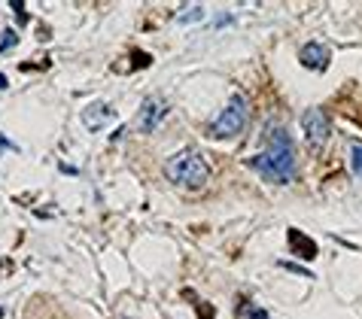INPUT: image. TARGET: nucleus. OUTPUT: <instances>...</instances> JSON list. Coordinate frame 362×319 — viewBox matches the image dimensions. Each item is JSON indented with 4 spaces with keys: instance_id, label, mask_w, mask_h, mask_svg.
<instances>
[{
    "instance_id": "f257e3e1",
    "label": "nucleus",
    "mask_w": 362,
    "mask_h": 319,
    "mask_svg": "<svg viewBox=\"0 0 362 319\" xmlns=\"http://www.w3.org/2000/svg\"><path fill=\"white\" fill-rule=\"evenodd\" d=\"M259 176H265L268 183H293L296 179V146H293V137L286 131H274L271 134V143L262 155H253L247 162Z\"/></svg>"
},
{
    "instance_id": "f03ea898",
    "label": "nucleus",
    "mask_w": 362,
    "mask_h": 319,
    "mask_svg": "<svg viewBox=\"0 0 362 319\" xmlns=\"http://www.w3.org/2000/svg\"><path fill=\"white\" fill-rule=\"evenodd\" d=\"M165 176L180 188L198 192V188H204L207 179H210V164L198 149H183V152L170 155L165 162Z\"/></svg>"
},
{
    "instance_id": "7ed1b4c3",
    "label": "nucleus",
    "mask_w": 362,
    "mask_h": 319,
    "mask_svg": "<svg viewBox=\"0 0 362 319\" xmlns=\"http://www.w3.org/2000/svg\"><path fill=\"white\" fill-rule=\"evenodd\" d=\"M247 125H250V101H247V95L235 92L228 97V104H226L223 113H219L214 122L207 125V134L216 137V140H231V137L244 134Z\"/></svg>"
},
{
    "instance_id": "20e7f679",
    "label": "nucleus",
    "mask_w": 362,
    "mask_h": 319,
    "mask_svg": "<svg viewBox=\"0 0 362 319\" xmlns=\"http://www.w3.org/2000/svg\"><path fill=\"white\" fill-rule=\"evenodd\" d=\"M301 128H305L310 146H323L332 134V122H329L326 109H320V107H310L308 113L301 116Z\"/></svg>"
},
{
    "instance_id": "39448f33",
    "label": "nucleus",
    "mask_w": 362,
    "mask_h": 319,
    "mask_svg": "<svg viewBox=\"0 0 362 319\" xmlns=\"http://www.w3.org/2000/svg\"><path fill=\"white\" fill-rule=\"evenodd\" d=\"M165 116H168V101L165 97H146L144 104H140V113H137V128L144 134H149V131H156L158 125L165 122Z\"/></svg>"
},
{
    "instance_id": "423d86ee",
    "label": "nucleus",
    "mask_w": 362,
    "mask_h": 319,
    "mask_svg": "<svg viewBox=\"0 0 362 319\" xmlns=\"http://www.w3.org/2000/svg\"><path fill=\"white\" fill-rule=\"evenodd\" d=\"M298 61L308 67V71H320L323 73L329 61H332V52L326 49V43H320V40H310V43L301 46V52H298Z\"/></svg>"
},
{
    "instance_id": "0eeeda50",
    "label": "nucleus",
    "mask_w": 362,
    "mask_h": 319,
    "mask_svg": "<svg viewBox=\"0 0 362 319\" xmlns=\"http://www.w3.org/2000/svg\"><path fill=\"white\" fill-rule=\"evenodd\" d=\"M110 122H113V109H110V104H104V101H95L83 109V125L88 131H100V128L110 125Z\"/></svg>"
},
{
    "instance_id": "6e6552de",
    "label": "nucleus",
    "mask_w": 362,
    "mask_h": 319,
    "mask_svg": "<svg viewBox=\"0 0 362 319\" xmlns=\"http://www.w3.org/2000/svg\"><path fill=\"white\" fill-rule=\"evenodd\" d=\"M286 243H289V253L298 255L301 262H314V255H317V243L310 241L308 234H301L298 228H289V231H286Z\"/></svg>"
},
{
    "instance_id": "1a4fd4ad",
    "label": "nucleus",
    "mask_w": 362,
    "mask_h": 319,
    "mask_svg": "<svg viewBox=\"0 0 362 319\" xmlns=\"http://www.w3.org/2000/svg\"><path fill=\"white\" fill-rule=\"evenodd\" d=\"M350 167H354L356 176H362V143L350 146Z\"/></svg>"
},
{
    "instance_id": "9d476101",
    "label": "nucleus",
    "mask_w": 362,
    "mask_h": 319,
    "mask_svg": "<svg viewBox=\"0 0 362 319\" xmlns=\"http://www.w3.org/2000/svg\"><path fill=\"white\" fill-rule=\"evenodd\" d=\"M16 46V31H4V37H0V52H6V49Z\"/></svg>"
},
{
    "instance_id": "9b49d317",
    "label": "nucleus",
    "mask_w": 362,
    "mask_h": 319,
    "mask_svg": "<svg viewBox=\"0 0 362 319\" xmlns=\"http://www.w3.org/2000/svg\"><path fill=\"white\" fill-rule=\"evenodd\" d=\"M247 319H271V316L262 311V307H250V311H247Z\"/></svg>"
},
{
    "instance_id": "f8f14e48",
    "label": "nucleus",
    "mask_w": 362,
    "mask_h": 319,
    "mask_svg": "<svg viewBox=\"0 0 362 319\" xmlns=\"http://www.w3.org/2000/svg\"><path fill=\"white\" fill-rule=\"evenodd\" d=\"M6 85H9V83H6V76H4V73H0V88H6Z\"/></svg>"
},
{
    "instance_id": "ddd939ff",
    "label": "nucleus",
    "mask_w": 362,
    "mask_h": 319,
    "mask_svg": "<svg viewBox=\"0 0 362 319\" xmlns=\"http://www.w3.org/2000/svg\"><path fill=\"white\" fill-rule=\"evenodd\" d=\"M0 316H4V307H0Z\"/></svg>"
}]
</instances>
